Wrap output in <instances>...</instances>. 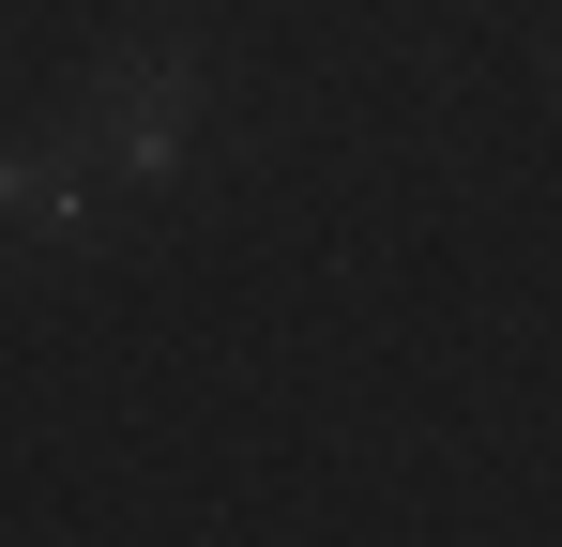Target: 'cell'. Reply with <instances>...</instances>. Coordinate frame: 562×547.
I'll use <instances>...</instances> for the list:
<instances>
[{"instance_id":"6da1fadb","label":"cell","mask_w":562,"mask_h":547,"mask_svg":"<svg viewBox=\"0 0 562 547\" xmlns=\"http://www.w3.org/2000/svg\"><path fill=\"white\" fill-rule=\"evenodd\" d=\"M183 77H106V153H122V168H168V153H183Z\"/></svg>"}]
</instances>
